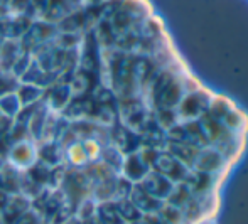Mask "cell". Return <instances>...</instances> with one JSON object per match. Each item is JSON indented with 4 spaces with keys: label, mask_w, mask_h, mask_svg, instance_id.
I'll list each match as a JSON object with an SVG mask.
<instances>
[{
    "label": "cell",
    "mask_w": 248,
    "mask_h": 224,
    "mask_svg": "<svg viewBox=\"0 0 248 224\" xmlns=\"http://www.w3.org/2000/svg\"><path fill=\"white\" fill-rule=\"evenodd\" d=\"M247 150L150 0H0V224H219Z\"/></svg>",
    "instance_id": "6da1fadb"
}]
</instances>
